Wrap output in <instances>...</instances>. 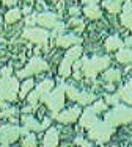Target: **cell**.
Listing matches in <instances>:
<instances>
[{"label": "cell", "mask_w": 132, "mask_h": 147, "mask_svg": "<svg viewBox=\"0 0 132 147\" xmlns=\"http://www.w3.org/2000/svg\"><path fill=\"white\" fill-rule=\"evenodd\" d=\"M118 94H120L121 100H124L126 103L132 105V80L127 83V85H124L120 91H118Z\"/></svg>", "instance_id": "cell-22"}, {"label": "cell", "mask_w": 132, "mask_h": 147, "mask_svg": "<svg viewBox=\"0 0 132 147\" xmlns=\"http://www.w3.org/2000/svg\"><path fill=\"white\" fill-rule=\"evenodd\" d=\"M11 74H13L11 66H6V67H3L2 71H0V77H11Z\"/></svg>", "instance_id": "cell-35"}, {"label": "cell", "mask_w": 132, "mask_h": 147, "mask_svg": "<svg viewBox=\"0 0 132 147\" xmlns=\"http://www.w3.org/2000/svg\"><path fill=\"white\" fill-rule=\"evenodd\" d=\"M121 24L132 31V0H126L124 8L121 9Z\"/></svg>", "instance_id": "cell-16"}, {"label": "cell", "mask_w": 132, "mask_h": 147, "mask_svg": "<svg viewBox=\"0 0 132 147\" xmlns=\"http://www.w3.org/2000/svg\"><path fill=\"white\" fill-rule=\"evenodd\" d=\"M93 107H86V110L80 114V125L83 128H91L93 125L98 122V116Z\"/></svg>", "instance_id": "cell-14"}, {"label": "cell", "mask_w": 132, "mask_h": 147, "mask_svg": "<svg viewBox=\"0 0 132 147\" xmlns=\"http://www.w3.org/2000/svg\"><path fill=\"white\" fill-rule=\"evenodd\" d=\"M20 14H22V11H20L19 8H11L10 11H6V14H5V22L6 24H14L20 19Z\"/></svg>", "instance_id": "cell-24"}, {"label": "cell", "mask_w": 132, "mask_h": 147, "mask_svg": "<svg viewBox=\"0 0 132 147\" xmlns=\"http://www.w3.org/2000/svg\"><path fill=\"white\" fill-rule=\"evenodd\" d=\"M82 66H83V59H82V61H80V59H77V61L74 63V66H72V67H74V72L79 71V69H82Z\"/></svg>", "instance_id": "cell-37"}, {"label": "cell", "mask_w": 132, "mask_h": 147, "mask_svg": "<svg viewBox=\"0 0 132 147\" xmlns=\"http://www.w3.org/2000/svg\"><path fill=\"white\" fill-rule=\"evenodd\" d=\"M17 114V108H5V110H2L0 111V119L2 117H13V116H16Z\"/></svg>", "instance_id": "cell-31"}, {"label": "cell", "mask_w": 132, "mask_h": 147, "mask_svg": "<svg viewBox=\"0 0 132 147\" xmlns=\"http://www.w3.org/2000/svg\"><path fill=\"white\" fill-rule=\"evenodd\" d=\"M110 64L109 57H93L90 59H83V66H82V74L85 77L95 78L101 71H105L107 66Z\"/></svg>", "instance_id": "cell-4"}, {"label": "cell", "mask_w": 132, "mask_h": 147, "mask_svg": "<svg viewBox=\"0 0 132 147\" xmlns=\"http://www.w3.org/2000/svg\"><path fill=\"white\" fill-rule=\"evenodd\" d=\"M95 100H96V96L91 92H80L77 97V103L80 105V107H86L88 103L95 102Z\"/></svg>", "instance_id": "cell-26"}, {"label": "cell", "mask_w": 132, "mask_h": 147, "mask_svg": "<svg viewBox=\"0 0 132 147\" xmlns=\"http://www.w3.org/2000/svg\"><path fill=\"white\" fill-rule=\"evenodd\" d=\"M121 47H124V42L121 41L120 36H110L105 41V50L107 52H113V50H120Z\"/></svg>", "instance_id": "cell-21"}, {"label": "cell", "mask_w": 132, "mask_h": 147, "mask_svg": "<svg viewBox=\"0 0 132 147\" xmlns=\"http://www.w3.org/2000/svg\"><path fill=\"white\" fill-rule=\"evenodd\" d=\"M107 102V105H112V107H116V105H120V100H121V97H120V94H107L105 96V99H104Z\"/></svg>", "instance_id": "cell-29"}, {"label": "cell", "mask_w": 132, "mask_h": 147, "mask_svg": "<svg viewBox=\"0 0 132 147\" xmlns=\"http://www.w3.org/2000/svg\"><path fill=\"white\" fill-rule=\"evenodd\" d=\"M5 108H8V103H6V100H0V110H5Z\"/></svg>", "instance_id": "cell-40"}, {"label": "cell", "mask_w": 132, "mask_h": 147, "mask_svg": "<svg viewBox=\"0 0 132 147\" xmlns=\"http://www.w3.org/2000/svg\"><path fill=\"white\" fill-rule=\"evenodd\" d=\"M47 69H49V64H47V63L44 61L43 58H39V57H33L29 63H27L25 67L20 69V71L17 72V78H24V77L36 75V74H41V72L47 71Z\"/></svg>", "instance_id": "cell-8"}, {"label": "cell", "mask_w": 132, "mask_h": 147, "mask_svg": "<svg viewBox=\"0 0 132 147\" xmlns=\"http://www.w3.org/2000/svg\"><path fill=\"white\" fill-rule=\"evenodd\" d=\"M102 78L109 83H116V82H120V78H121V72L118 71V69H109V71L104 74Z\"/></svg>", "instance_id": "cell-25"}, {"label": "cell", "mask_w": 132, "mask_h": 147, "mask_svg": "<svg viewBox=\"0 0 132 147\" xmlns=\"http://www.w3.org/2000/svg\"><path fill=\"white\" fill-rule=\"evenodd\" d=\"M33 86H35V82L32 78L25 80V82L20 85V89H19V97H20V99H27V96H29L30 91L33 89Z\"/></svg>", "instance_id": "cell-23"}, {"label": "cell", "mask_w": 132, "mask_h": 147, "mask_svg": "<svg viewBox=\"0 0 132 147\" xmlns=\"http://www.w3.org/2000/svg\"><path fill=\"white\" fill-rule=\"evenodd\" d=\"M80 77H82V74L79 72V71H76V72H74V78H76V80H80Z\"/></svg>", "instance_id": "cell-41"}, {"label": "cell", "mask_w": 132, "mask_h": 147, "mask_svg": "<svg viewBox=\"0 0 132 147\" xmlns=\"http://www.w3.org/2000/svg\"><path fill=\"white\" fill-rule=\"evenodd\" d=\"M22 124L25 125V127H29L30 131L38 133V131H43V130H46V128L50 127V119H44L43 122H38L33 116L25 114V116H22Z\"/></svg>", "instance_id": "cell-12"}, {"label": "cell", "mask_w": 132, "mask_h": 147, "mask_svg": "<svg viewBox=\"0 0 132 147\" xmlns=\"http://www.w3.org/2000/svg\"><path fill=\"white\" fill-rule=\"evenodd\" d=\"M82 39L79 36H76V34H58L57 38H55V44L58 45V47H72V45H77L80 44Z\"/></svg>", "instance_id": "cell-15"}, {"label": "cell", "mask_w": 132, "mask_h": 147, "mask_svg": "<svg viewBox=\"0 0 132 147\" xmlns=\"http://www.w3.org/2000/svg\"><path fill=\"white\" fill-rule=\"evenodd\" d=\"M24 38L32 41L35 44H38V45H43V47L46 49V44H47V41H49V31L46 28H36V25L27 27V28L24 30Z\"/></svg>", "instance_id": "cell-9"}, {"label": "cell", "mask_w": 132, "mask_h": 147, "mask_svg": "<svg viewBox=\"0 0 132 147\" xmlns=\"http://www.w3.org/2000/svg\"><path fill=\"white\" fill-rule=\"evenodd\" d=\"M83 14L88 17V19L95 20V19H99V17L102 16V13H101L99 6L96 5V3H88V5L83 8Z\"/></svg>", "instance_id": "cell-20"}, {"label": "cell", "mask_w": 132, "mask_h": 147, "mask_svg": "<svg viewBox=\"0 0 132 147\" xmlns=\"http://www.w3.org/2000/svg\"><path fill=\"white\" fill-rule=\"evenodd\" d=\"M74 144L76 146H83V147H90V146H91V142H90V141H86V139H83V138H76L74 139Z\"/></svg>", "instance_id": "cell-33"}, {"label": "cell", "mask_w": 132, "mask_h": 147, "mask_svg": "<svg viewBox=\"0 0 132 147\" xmlns=\"http://www.w3.org/2000/svg\"><path fill=\"white\" fill-rule=\"evenodd\" d=\"M105 122L113 127L129 124L132 122V108L124 107V105H116V107H113L112 111L105 113Z\"/></svg>", "instance_id": "cell-1"}, {"label": "cell", "mask_w": 132, "mask_h": 147, "mask_svg": "<svg viewBox=\"0 0 132 147\" xmlns=\"http://www.w3.org/2000/svg\"><path fill=\"white\" fill-rule=\"evenodd\" d=\"M50 2H57V0H50Z\"/></svg>", "instance_id": "cell-44"}, {"label": "cell", "mask_w": 132, "mask_h": 147, "mask_svg": "<svg viewBox=\"0 0 132 147\" xmlns=\"http://www.w3.org/2000/svg\"><path fill=\"white\" fill-rule=\"evenodd\" d=\"M124 2H126V0H105L102 5H104V8H105L109 13H112V14H118V13L123 9V3Z\"/></svg>", "instance_id": "cell-19"}, {"label": "cell", "mask_w": 132, "mask_h": 147, "mask_svg": "<svg viewBox=\"0 0 132 147\" xmlns=\"http://www.w3.org/2000/svg\"><path fill=\"white\" fill-rule=\"evenodd\" d=\"M58 141H60V135H58V130L55 127H49L44 135V139H43V146L46 147H55L58 146Z\"/></svg>", "instance_id": "cell-17"}, {"label": "cell", "mask_w": 132, "mask_h": 147, "mask_svg": "<svg viewBox=\"0 0 132 147\" xmlns=\"http://www.w3.org/2000/svg\"><path fill=\"white\" fill-rule=\"evenodd\" d=\"M19 82L14 77H2L0 78V100L14 102L19 97Z\"/></svg>", "instance_id": "cell-2"}, {"label": "cell", "mask_w": 132, "mask_h": 147, "mask_svg": "<svg viewBox=\"0 0 132 147\" xmlns=\"http://www.w3.org/2000/svg\"><path fill=\"white\" fill-rule=\"evenodd\" d=\"M33 108H35L33 105H29V107H25V108H24V110H22V113H25V114H27V113H30V111H32Z\"/></svg>", "instance_id": "cell-39"}, {"label": "cell", "mask_w": 132, "mask_h": 147, "mask_svg": "<svg viewBox=\"0 0 132 147\" xmlns=\"http://www.w3.org/2000/svg\"><path fill=\"white\" fill-rule=\"evenodd\" d=\"M65 91H66V96H68L69 100L77 102V97H79V94H80V91L76 89L74 86H71V85H65Z\"/></svg>", "instance_id": "cell-27"}, {"label": "cell", "mask_w": 132, "mask_h": 147, "mask_svg": "<svg viewBox=\"0 0 132 147\" xmlns=\"http://www.w3.org/2000/svg\"><path fill=\"white\" fill-rule=\"evenodd\" d=\"M20 136V127L16 125H3L0 127V146H10L17 141Z\"/></svg>", "instance_id": "cell-10"}, {"label": "cell", "mask_w": 132, "mask_h": 147, "mask_svg": "<svg viewBox=\"0 0 132 147\" xmlns=\"http://www.w3.org/2000/svg\"><path fill=\"white\" fill-rule=\"evenodd\" d=\"M93 108H95V111L99 114V113H102V111H105V110H107V102H105V100H104V102L98 100V102L93 105Z\"/></svg>", "instance_id": "cell-32"}, {"label": "cell", "mask_w": 132, "mask_h": 147, "mask_svg": "<svg viewBox=\"0 0 132 147\" xmlns=\"http://www.w3.org/2000/svg\"><path fill=\"white\" fill-rule=\"evenodd\" d=\"M69 13H71V16H72V17H76V16L80 14V9H79L77 6H72V8L69 9Z\"/></svg>", "instance_id": "cell-36"}, {"label": "cell", "mask_w": 132, "mask_h": 147, "mask_svg": "<svg viewBox=\"0 0 132 147\" xmlns=\"http://www.w3.org/2000/svg\"><path fill=\"white\" fill-rule=\"evenodd\" d=\"M83 3H96V2H99V0H82Z\"/></svg>", "instance_id": "cell-43"}, {"label": "cell", "mask_w": 132, "mask_h": 147, "mask_svg": "<svg viewBox=\"0 0 132 147\" xmlns=\"http://www.w3.org/2000/svg\"><path fill=\"white\" fill-rule=\"evenodd\" d=\"M25 25L27 27H35V25H36V14L27 17V19H25Z\"/></svg>", "instance_id": "cell-34"}, {"label": "cell", "mask_w": 132, "mask_h": 147, "mask_svg": "<svg viewBox=\"0 0 132 147\" xmlns=\"http://www.w3.org/2000/svg\"><path fill=\"white\" fill-rule=\"evenodd\" d=\"M68 27H72V28H76L77 31H82L83 30V20L79 19V17H72L68 22Z\"/></svg>", "instance_id": "cell-30"}, {"label": "cell", "mask_w": 132, "mask_h": 147, "mask_svg": "<svg viewBox=\"0 0 132 147\" xmlns=\"http://www.w3.org/2000/svg\"><path fill=\"white\" fill-rule=\"evenodd\" d=\"M65 96H66L65 85H60L58 88L52 89L50 94L47 96V99L44 100V103H46L47 108L50 110L52 116H55V114L61 110V107L65 105Z\"/></svg>", "instance_id": "cell-7"}, {"label": "cell", "mask_w": 132, "mask_h": 147, "mask_svg": "<svg viewBox=\"0 0 132 147\" xmlns=\"http://www.w3.org/2000/svg\"><path fill=\"white\" fill-rule=\"evenodd\" d=\"M82 52L83 50H82L80 44H77V45H72V47L65 53V58L61 59L60 66H58V74H60L61 77H69L71 75L72 66H74V63L82 57Z\"/></svg>", "instance_id": "cell-5"}, {"label": "cell", "mask_w": 132, "mask_h": 147, "mask_svg": "<svg viewBox=\"0 0 132 147\" xmlns=\"http://www.w3.org/2000/svg\"><path fill=\"white\" fill-rule=\"evenodd\" d=\"M124 45H126V47H132V39H126L124 41Z\"/></svg>", "instance_id": "cell-42"}, {"label": "cell", "mask_w": 132, "mask_h": 147, "mask_svg": "<svg viewBox=\"0 0 132 147\" xmlns=\"http://www.w3.org/2000/svg\"><path fill=\"white\" fill-rule=\"evenodd\" d=\"M116 59L121 64H132V47H121L116 53Z\"/></svg>", "instance_id": "cell-18"}, {"label": "cell", "mask_w": 132, "mask_h": 147, "mask_svg": "<svg viewBox=\"0 0 132 147\" xmlns=\"http://www.w3.org/2000/svg\"><path fill=\"white\" fill-rule=\"evenodd\" d=\"M57 19H58V16L55 13H49V11L36 14V24L44 27V28H54L57 25Z\"/></svg>", "instance_id": "cell-13"}, {"label": "cell", "mask_w": 132, "mask_h": 147, "mask_svg": "<svg viewBox=\"0 0 132 147\" xmlns=\"http://www.w3.org/2000/svg\"><path fill=\"white\" fill-rule=\"evenodd\" d=\"M2 3H3V5H6V6H13V5H16V3H17V0H2Z\"/></svg>", "instance_id": "cell-38"}, {"label": "cell", "mask_w": 132, "mask_h": 147, "mask_svg": "<svg viewBox=\"0 0 132 147\" xmlns=\"http://www.w3.org/2000/svg\"><path fill=\"white\" fill-rule=\"evenodd\" d=\"M52 89H54V82L52 80H44L33 91H30V94L27 96V102H29V105L36 107L38 102H44L47 99V96L50 94Z\"/></svg>", "instance_id": "cell-6"}, {"label": "cell", "mask_w": 132, "mask_h": 147, "mask_svg": "<svg viewBox=\"0 0 132 147\" xmlns=\"http://www.w3.org/2000/svg\"><path fill=\"white\" fill-rule=\"evenodd\" d=\"M20 144H22L24 147H35L36 146V136L32 135V133H29V135L24 136V139H22Z\"/></svg>", "instance_id": "cell-28"}, {"label": "cell", "mask_w": 132, "mask_h": 147, "mask_svg": "<svg viewBox=\"0 0 132 147\" xmlns=\"http://www.w3.org/2000/svg\"><path fill=\"white\" fill-rule=\"evenodd\" d=\"M80 114H82V110H80V105H79V107H72V108H69V110H66V111L57 113L52 117L57 119L58 122H61V124H72V122H76L79 117H80Z\"/></svg>", "instance_id": "cell-11"}, {"label": "cell", "mask_w": 132, "mask_h": 147, "mask_svg": "<svg viewBox=\"0 0 132 147\" xmlns=\"http://www.w3.org/2000/svg\"><path fill=\"white\" fill-rule=\"evenodd\" d=\"M113 131H115V127H113V125L107 124L105 121L104 122L98 121L91 128H88V138L93 139V141H96L98 144H104V142H107L112 138Z\"/></svg>", "instance_id": "cell-3"}]
</instances>
